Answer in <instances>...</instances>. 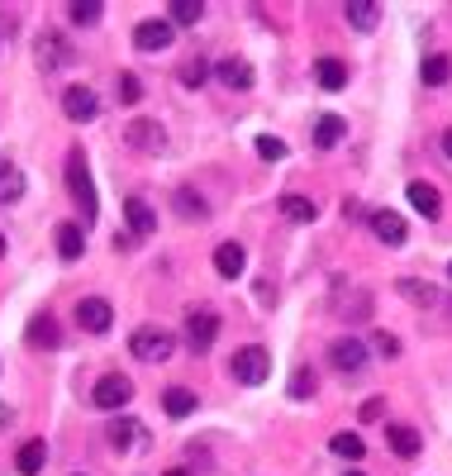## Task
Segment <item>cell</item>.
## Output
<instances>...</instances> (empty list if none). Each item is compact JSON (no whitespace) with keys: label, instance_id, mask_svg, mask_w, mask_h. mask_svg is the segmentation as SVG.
Wrapping results in <instances>:
<instances>
[{"label":"cell","instance_id":"2e32d148","mask_svg":"<svg viewBox=\"0 0 452 476\" xmlns=\"http://www.w3.org/2000/svg\"><path fill=\"white\" fill-rule=\"evenodd\" d=\"M243 267H248V252H243V243H220L214 248V271L220 277H243Z\"/></svg>","mask_w":452,"mask_h":476},{"label":"cell","instance_id":"7402d4cb","mask_svg":"<svg viewBox=\"0 0 452 476\" xmlns=\"http://www.w3.org/2000/svg\"><path fill=\"white\" fill-rule=\"evenodd\" d=\"M58 338L62 334H58V319L53 315H33L29 319V343L33 348H58Z\"/></svg>","mask_w":452,"mask_h":476},{"label":"cell","instance_id":"d6a6232c","mask_svg":"<svg viewBox=\"0 0 452 476\" xmlns=\"http://www.w3.org/2000/svg\"><path fill=\"white\" fill-rule=\"evenodd\" d=\"M133 434H139V419H114V424H110V444L120 448V453L133 444Z\"/></svg>","mask_w":452,"mask_h":476},{"label":"cell","instance_id":"ac0fdd59","mask_svg":"<svg viewBox=\"0 0 452 476\" xmlns=\"http://www.w3.org/2000/svg\"><path fill=\"white\" fill-rule=\"evenodd\" d=\"M348 24H353L357 33H372L381 24V5L376 0H348Z\"/></svg>","mask_w":452,"mask_h":476},{"label":"cell","instance_id":"83f0119b","mask_svg":"<svg viewBox=\"0 0 452 476\" xmlns=\"http://www.w3.org/2000/svg\"><path fill=\"white\" fill-rule=\"evenodd\" d=\"M447 77H452V58L443 53L424 58V87H447Z\"/></svg>","mask_w":452,"mask_h":476},{"label":"cell","instance_id":"836d02e7","mask_svg":"<svg viewBox=\"0 0 452 476\" xmlns=\"http://www.w3.org/2000/svg\"><path fill=\"white\" fill-rule=\"evenodd\" d=\"M176 210L186 215V219H205V215H210V206H205L195 191H176Z\"/></svg>","mask_w":452,"mask_h":476},{"label":"cell","instance_id":"7bdbcfd3","mask_svg":"<svg viewBox=\"0 0 452 476\" xmlns=\"http://www.w3.org/2000/svg\"><path fill=\"white\" fill-rule=\"evenodd\" d=\"M348 476H362V471H348Z\"/></svg>","mask_w":452,"mask_h":476},{"label":"cell","instance_id":"5b68a950","mask_svg":"<svg viewBox=\"0 0 452 476\" xmlns=\"http://www.w3.org/2000/svg\"><path fill=\"white\" fill-rule=\"evenodd\" d=\"M124 143L129 148H139V152H153V158H158V152L167 148V129L158 124V119H129V129H124Z\"/></svg>","mask_w":452,"mask_h":476},{"label":"cell","instance_id":"ab89813d","mask_svg":"<svg viewBox=\"0 0 452 476\" xmlns=\"http://www.w3.org/2000/svg\"><path fill=\"white\" fill-rule=\"evenodd\" d=\"M162 476H191L186 467H172V471H162Z\"/></svg>","mask_w":452,"mask_h":476},{"label":"cell","instance_id":"d6986e66","mask_svg":"<svg viewBox=\"0 0 452 476\" xmlns=\"http://www.w3.org/2000/svg\"><path fill=\"white\" fill-rule=\"evenodd\" d=\"M386 438H391V448L400 457H420V448H424L420 429H410V424H386Z\"/></svg>","mask_w":452,"mask_h":476},{"label":"cell","instance_id":"7c38bea8","mask_svg":"<svg viewBox=\"0 0 452 476\" xmlns=\"http://www.w3.org/2000/svg\"><path fill=\"white\" fill-rule=\"evenodd\" d=\"M124 215H129V233H133V238L158 233V215H153V206H148L143 196H129V200H124Z\"/></svg>","mask_w":452,"mask_h":476},{"label":"cell","instance_id":"44dd1931","mask_svg":"<svg viewBox=\"0 0 452 476\" xmlns=\"http://www.w3.org/2000/svg\"><path fill=\"white\" fill-rule=\"evenodd\" d=\"M314 81H320L324 91H343L348 87V67L339 58H320L314 62Z\"/></svg>","mask_w":452,"mask_h":476},{"label":"cell","instance_id":"9a60e30c","mask_svg":"<svg viewBox=\"0 0 452 476\" xmlns=\"http://www.w3.org/2000/svg\"><path fill=\"white\" fill-rule=\"evenodd\" d=\"M410 206L420 210L424 219H438L443 215V200H438V186H429V181H410Z\"/></svg>","mask_w":452,"mask_h":476},{"label":"cell","instance_id":"4316f807","mask_svg":"<svg viewBox=\"0 0 452 476\" xmlns=\"http://www.w3.org/2000/svg\"><path fill=\"white\" fill-rule=\"evenodd\" d=\"M100 0H72V5H67V20L72 24H81V29H91V24H100Z\"/></svg>","mask_w":452,"mask_h":476},{"label":"cell","instance_id":"1f68e13d","mask_svg":"<svg viewBox=\"0 0 452 476\" xmlns=\"http://www.w3.org/2000/svg\"><path fill=\"white\" fill-rule=\"evenodd\" d=\"M114 91H120V100H124V105H139V100H143V81L133 77V72H120V81H114Z\"/></svg>","mask_w":452,"mask_h":476},{"label":"cell","instance_id":"8fae6325","mask_svg":"<svg viewBox=\"0 0 452 476\" xmlns=\"http://www.w3.org/2000/svg\"><path fill=\"white\" fill-rule=\"evenodd\" d=\"M329 362L343 371V377H353V371L366 367V348L357 343V338H339V343H329Z\"/></svg>","mask_w":452,"mask_h":476},{"label":"cell","instance_id":"52a82bcc","mask_svg":"<svg viewBox=\"0 0 452 476\" xmlns=\"http://www.w3.org/2000/svg\"><path fill=\"white\" fill-rule=\"evenodd\" d=\"M33 62H39L43 72H58V67L72 62V43H67L62 33H43V39L33 43Z\"/></svg>","mask_w":452,"mask_h":476},{"label":"cell","instance_id":"ffe728a7","mask_svg":"<svg viewBox=\"0 0 452 476\" xmlns=\"http://www.w3.org/2000/svg\"><path fill=\"white\" fill-rule=\"evenodd\" d=\"M281 215H286V219H295V224H314V219H320V206H314L310 196H295V191H286V196H281Z\"/></svg>","mask_w":452,"mask_h":476},{"label":"cell","instance_id":"d590c367","mask_svg":"<svg viewBox=\"0 0 452 476\" xmlns=\"http://www.w3.org/2000/svg\"><path fill=\"white\" fill-rule=\"evenodd\" d=\"M305 396H314V371L300 367L295 377H291V400H305Z\"/></svg>","mask_w":452,"mask_h":476},{"label":"cell","instance_id":"30bf717a","mask_svg":"<svg viewBox=\"0 0 452 476\" xmlns=\"http://www.w3.org/2000/svg\"><path fill=\"white\" fill-rule=\"evenodd\" d=\"M77 325L86 329V334H105L114 325V310H110V300H100V296H86L77 305Z\"/></svg>","mask_w":452,"mask_h":476},{"label":"cell","instance_id":"7a4b0ae2","mask_svg":"<svg viewBox=\"0 0 452 476\" xmlns=\"http://www.w3.org/2000/svg\"><path fill=\"white\" fill-rule=\"evenodd\" d=\"M172 348H176V338H172V329H162V325H139L129 334V352L139 357V362H167Z\"/></svg>","mask_w":452,"mask_h":476},{"label":"cell","instance_id":"60d3db41","mask_svg":"<svg viewBox=\"0 0 452 476\" xmlns=\"http://www.w3.org/2000/svg\"><path fill=\"white\" fill-rule=\"evenodd\" d=\"M0 258H5V233H0Z\"/></svg>","mask_w":452,"mask_h":476},{"label":"cell","instance_id":"74e56055","mask_svg":"<svg viewBox=\"0 0 452 476\" xmlns=\"http://www.w3.org/2000/svg\"><path fill=\"white\" fill-rule=\"evenodd\" d=\"M372 348H376L381 357H400V338H395V334H376Z\"/></svg>","mask_w":452,"mask_h":476},{"label":"cell","instance_id":"6da1fadb","mask_svg":"<svg viewBox=\"0 0 452 476\" xmlns=\"http://www.w3.org/2000/svg\"><path fill=\"white\" fill-rule=\"evenodd\" d=\"M67 191H72L77 210H81V224H91L95 219V181H91V167H86V152H67Z\"/></svg>","mask_w":452,"mask_h":476},{"label":"cell","instance_id":"e0dca14e","mask_svg":"<svg viewBox=\"0 0 452 476\" xmlns=\"http://www.w3.org/2000/svg\"><path fill=\"white\" fill-rule=\"evenodd\" d=\"M14 467H20V476H39L48 467V444L43 438H29V444L14 453Z\"/></svg>","mask_w":452,"mask_h":476},{"label":"cell","instance_id":"5bb4252c","mask_svg":"<svg viewBox=\"0 0 452 476\" xmlns=\"http://www.w3.org/2000/svg\"><path fill=\"white\" fill-rule=\"evenodd\" d=\"M214 77H220L229 91H253V67H248L243 58H224L220 67H214Z\"/></svg>","mask_w":452,"mask_h":476},{"label":"cell","instance_id":"f1b7e54d","mask_svg":"<svg viewBox=\"0 0 452 476\" xmlns=\"http://www.w3.org/2000/svg\"><path fill=\"white\" fill-rule=\"evenodd\" d=\"M200 14H205V5H200V0H172V20L167 24H200Z\"/></svg>","mask_w":452,"mask_h":476},{"label":"cell","instance_id":"ba28073f","mask_svg":"<svg viewBox=\"0 0 452 476\" xmlns=\"http://www.w3.org/2000/svg\"><path fill=\"white\" fill-rule=\"evenodd\" d=\"M172 24L167 20H143L139 29H133V48H139V53H167V48H172Z\"/></svg>","mask_w":452,"mask_h":476},{"label":"cell","instance_id":"cb8c5ba5","mask_svg":"<svg viewBox=\"0 0 452 476\" xmlns=\"http://www.w3.org/2000/svg\"><path fill=\"white\" fill-rule=\"evenodd\" d=\"M58 252L67 262H77L81 252H86V233H81V224H58Z\"/></svg>","mask_w":452,"mask_h":476},{"label":"cell","instance_id":"e575fe53","mask_svg":"<svg viewBox=\"0 0 452 476\" xmlns=\"http://www.w3.org/2000/svg\"><path fill=\"white\" fill-rule=\"evenodd\" d=\"M258 158L262 162H281V158H286V143L272 139V133H262V139H258Z\"/></svg>","mask_w":452,"mask_h":476},{"label":"cell","instance_id":"603a6c76","mask_svg":"<svg viewBox=\"0 0 452 476\" xmlns=\"http://www.w3.org/2000/svg\"><path fill=\"white\" fill-rule=\"evenodd\" d=\"M24 196V172L14 162H0V206H14Z\"/></svg>","mask_w":452,"mask_h":476},{"label":"cell","instance_id":"4dcf8cb0","mask_svg":"<svg viewBox=\"0 0 452 476\" xmlns=\"http://www.w3.org/2000/svg\"><path fill=\"white\" fill-rule=\"evenodd\" d=\"M400 296H410L414 305H438V291L429 281H400Z\"/></svg>","mask_w":452,"mask_h":476},{"label":"cell","instance_id":"484cf974","mask_svg":"<svg viewBox=\"0 0 452 476\" xmlns=\"http://www.w3.org/2000/svg\"><path fill=\"white\" fill-rule=\"evenodd\" d=\"M162 405H167V415H172V419H181V415H191V410H195V390L172 386V390L162 396Z\"/></svg>","mask_w":452,"mask_h":476},{"label":"cell","instance_id":"f35d334b","mask_svg":"<svg viewBox=\"0 0 452 476\" xmlns=\"http://www.w3.org/2000/svg\"><path fill=\"white\" fill-rule=\"evenodd\" d=\"M443 152H447V162H452V129H443Z\"/></svg>","mask_w":452,"mask_h":476},{"label":"cell","instance_id":"4fadbf2b","mask_svg":"<svg viewBox=\"0 0 452 476\" xmlns=\"http://www.w3.org/2000/svg\"><path fill=\"white\" fill-rule=\"evenodd\" d=\"M372 229H376V238H381L386 248L405 243V219H400L395 210H372Z\"/></svg>","mask_w":452,"mask_h":476},{"label":"cell","instance_id":"9c48e42d","mask_svg":"<svg viewBox=\"0 0 452 476\" xmlns=\"http://www.w3.org/2000/svg\"><path fill=\"white\" fill-rule=\"evenodd\" d=\"M95 110H100V100H95L91 87H67V91H62V114L72 119V124H86V119H95Z\"/></svg>","mask_w":452,"mask_h":476},{"label":"cell","instance_id":"3957f363","mask_svg":"<svg viewBox=\"0 0 452 476\" xmlns=\"http://www.w3.org/2000/svg\"><path fill=\"white\" fill-rule=\"evenodd\" d=\"M229 371H233V381L239 386H262L267 377H272V352L267 348H239L233 352V362H229Z\"/></svg>","mask_w":452,"mask_h":476},{"label":"cell","instance_id":"8d00e7d4","mask_svg":"<svg viewBox=\"0 0 452 476\" xmlns=\"http://www.w3.org/2000/svg\"><path fill=\"white\" fill-rule=\"evenodd\" d=\"M205 77H210V67L200 62V58H195V62H186V67H181V81H186L191 91H195V87H205Z\"/></svg>","mask_w":452,"mask_h":476},{"label":"cell","instance_id":"d4e9b609","mask_svg":"<svg viewBox=\"0 0 452 476\" xmlns=\"http://www.w3.org/2000/svg\"><path fill=\"white\" fill-rule=\"evenodd\" d=\"M343 133H348V119H343V114H324L320 124H314V143H320V148H333V143L343 139Z\"/></svg>","mask_w":452,"mask_h":476},{"label":"cell","instance_id":"b9f144b4","mask_svg":"<svg viewBox=\"0 0 452 476\" xmlns=\"http://www.w3.org/2000/svg\"><path fill=\"white\" fill-rule=\"evenodd\" d=\"M447 277H452V262H447Z\"/></svg>","mask_w":452,"mask_h":476},{"label":"cell","instance_id":"f546056e","mask_svg":"<svg viewBox=\"0 0 452 476\" xmlns=\"http://www.w3.org/2000/svg\"><path fill=\"white\" fill-rule=\"evenodd\" d=\"M329 448L339 453V457H353V462H362V453H366V444H362L357 434H333V438H329Z\"/></svg>","mask_w":452,"mask_h":476},{"label":"cell","instance_id":"277c9868","mask_svg":"<svg viewBox=\"0 0 452 476\" xmlns=\"http://www.w3.org/2000/svg\"><path fill=\"white\" fill-rule=\"evenodd\" d=\"M214 338H220V315L214 310H191L186 315V343H191V352H210L214 348Z\"/></svg>","mask_w":452,"mask_h":476},{"label":"cell","instance_id":"8992f818","mask_svg":"<svg viewBox=\"0 0 452 476\" xmlns=\"http://www.w3.org/2000/svg\"><path fill=\"white\" fill-rule=\"evenodd\" d=\"M91 400L100 405V410H120V405L133 400V381L120 377V371H110V377H100L95 390H91Z\"/></svg>","mask_w":452,"mask_h":476}]
</instances>
